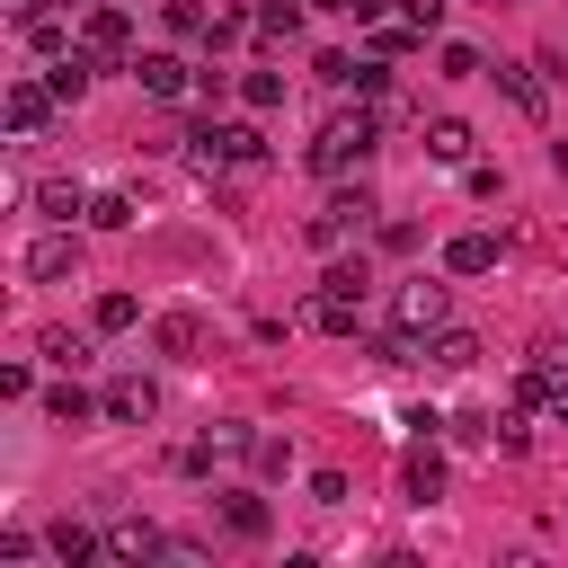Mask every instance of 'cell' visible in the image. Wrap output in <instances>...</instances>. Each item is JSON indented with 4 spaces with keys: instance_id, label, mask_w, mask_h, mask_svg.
<instances>
[{
    "instance_id": "1",
    "label": "cell",
    "mask_w": 568,
    "mask_h": 568,
    "mask_svg": "<svg viewBox=\"0 0 568 568\" xmlns=\"http://www.w3.org/2000/svg\"><path fill=\"white\" fill-rule=\"evenodd\" d=\"M364 151H373V115L355 106V115H328V124H320L311 169H320V178H346V169H364Z\"/></svg>"
},
{
    "instance_id": "2",
    "label": "cell",
    "mask_w": 568,
    "mask_h": 568,
    "mask_svg": "<svg viewBox=\"0 0 568 568\" xmlns=\"http://www.w3.org/2000/svg\"><path fill=\"white\" fill-rule=\"evenodd\" d=\"M364 284H373L364 266H328V275H320V302H311V320H320L328 337H355V328H364Z\"/></svg>"
},
{
    "instance_id": "3",
    "label": "cell",
    "mask_w": 568,
    "mask_h": 568,
    "mask_svg": "<svg viewBox=\"0 0 568 568\" xmlns=\"http://www.w3.org/2000/svg\"><path fill=\"white\" fill-rule=\"evenodd\" d=\"M186 151H195V169H248V160H266L257 124H195Z\"/></svg>"
},
{
    "instance_id": "4",
    "label": "cell",
    "mask_w": 568,
    "mask_h": 568,
    "mask_svg": "<svg viewBox=\"0 0 568 568\" xmlns=\"http://www.w3.org/2000/svg\"><path fill=\"white\" fill-rule=\"evenodd\" d=\"M364 222H373V195H364V186H337V195L311 213V240H320V248H337V240H346V231H364Z\"/></svg>"
},
{
    "instance_id": "5",
    "label": "cell",
    "mask_w": 568,
    "mask_h": 568,
    "mask_svg": "<svg viewBox=\"0 0 568 568\" xmlns=\"http://www.w3.org/2000/svg\"><path fill=\"white\" fill-rule=\"evenodd\" d=\"M124 36H133V27H124V9H115V0H98V9H80V53H98V62H115V53H124Z\"/></svg>"
},
{
    "instance_id": "6",
    "label": "cell",
    "mask_w": 568,
    "mask_h": 568,
    "mask_svg": "<svg viewBox=\"0 0 568 568\" xmlns=\"http://www.w3.org/2000/svg\"><path fill=\"white\" fill-rule=\"evenodd\" d=\"M71 266H80V240H71V222H62V231H44V240L27 248V275H36V284H62Z\"/></svg>"
},
{
    "instance_id": "7",
    "label": "cell",
    "mask_w": 568,
    "mask_h": 568,
    "mask_svg": "<svg viewBox=\"0 0 568 568\" xmlns=\"http://www.w3.org/2000/svg\"><path fill=\"white\" fill-rule=\"evenodd\" d=\"M390 311H399V328H408V337H417V328H444V284H435V275H417V284H399V302H390Z\"/></svg>"
},
{
    "instance_id": "8",
    "label": "cell",
    "mask_w": 568,
    "mask_h": 568,
    "mask_svg": "<svg viewBox=\"0 0 568 568\" xmlns=\"http://www.w3.org/2000/svg\"><path fill=\"white\" fill-rule=\"evenodd\" d=\"M151 408H160V390H151L142 373H124V382H106V417H115V426H142Z\"/></svg>"
},
{
    "instance_id": "9",
    "label": "cell",
    "mask_w": 568,
    "mask_h": 568,
    "mask_svg": "<svg viewBox=\"0 0 568 568\" xmlns=\"http://www.w3.org/2000/svg\"><path fill=\"white\" fill-rule=\"evenodd\" d=\"M222 524H231V541H266V497H248V488H222Z\"/></svg>"
},
{
    "instance_id": "10",
    "label": "cell",
    "mask_w": 568,
    "mask_h": 568,
    "mask_svg": "<svg viewBox=\"0 0 568 568\" xmlns=\"http://www.w3.org/2000/svg\"><path fill=\"white\" fill-rule=\"evenodd\" d=\"M133 80H142L151 98H186V89H195V71H186L178 53H142V71H133Z\"/></svg>"
},
{
    "instance_id": "11",
    "label": "cell",
    "mask_w": 568,
    "mask_h": 568,
    "mask_svg": "<svg viewBox=\"0 0 568 568\" xmlns=\"http://www.w3.org/2000/svg\"><path fill=\"white\" fill-rule=\"evenodd\" d=\"M44 115H53V80H44V89L18 80V89H9V133H44Z\"/></svg>"
},
{
    "instance_id": "12",
    "label": "cell",
    "mask_w": 568,
    "mask_h": 568,
    "mask_svg": "<svg viewBox=\"0 0 568 568\" xmlns=\"http://www.w3.org/2000/svg\"><path fill=\"white\" fill-rule=\"evenodd\" d=\"M169 532L160 524H106V559H160Z\"/></svg>"
},
{
    "instance_id": "13",
    "label": "cell",
    "mask_w": 568,
    "mask_h": 568,
    "mask_svg": "<svg viewBox=\"0 0 568 568\" xmlns=\"http://www.w3.org/2000/svg\"><path fill=\"white\" fill-rule=\"evenodd\" d=\"M399 488H408V506H435V497H444V462H435V453H408V462H399Z\"/></svg>"
},
{
    "instance_id": "14",
    "label": "cell",
    "mask_w": 568,
    "mask_h": 568,
    "mask_svg": "<svg viewBox=\"0 0 568 568\" xmlns=\"http://www.w3.org/2000/svg\"><path fill=\"white\" fill-rule=\"evenodd\" d=\"M444 266H453V275H488V266H497V240H488V231H462V240L444 248Z\"/></svg>"
},
{
    "instance_id": "15",
    "label": "cell",
    "mask_w": 568,
    "mask_h": 568,
    "mask_svg": "<svg viewBox=\"0 0 568 568\" xmlns=\"http://www.w3.org/2000/svg\"><path fill=\"white\" fill-rule=\"evenodd\" d=\"M426 364H444V373H470V364H479V337H470V328H435Z\"/></svg>"
},
{
    "instance_id": "16",
    "label": "cell",
    "mask_w": 568,
    "mask_h": 568,
    "mask_svg": "<svg viewBox=\"0 0 568 568\" xmlns=\"http://www.w3.org/2000/svg\"><path fill=\"white\" fill-rule=\"evenodd\" d=\"M98 408H106V399H89L80 382H62V390H44V417H53V426H89Z\"/></svg>"
},
{
    "instance_id": "17",
    "label": "cell",
    "mask_w": 568,
    "mask_h": 568,
    "mask_svg": "<svg viewBox=\"0 0 568 568\" xmlns=\"http://www.w3.org/2000/svg\"><path fill=\"white\" fill-rule=\"evenodd\" d=\"M426 160H470V124L462 115H435L426 124Z\"/></svg>"
},
{
    "instance_id": "18",
    "label": "cell",
    "mask_w": 568,
    "mask_h": 568,
    "mask_svg": "<svg viewBox=\"0 0 568 568\" xmlns=\"http://www.w3.org/2000/svg\"><path fill=\"white\" fill-rule=\"evenodd\" d=\"M36 213H44V222H71V213H89V195H80L71 178H44V186H36Z\"/></svg>"
},
{
    "instance_id": "19",
    "label": "cell",
    "mask_w": 568,
    "mask_h": 568,
    "mask_svg": "<svg viewBox=\"0 0 568 568\" xmlns=\"http://www.w3.org/2000/svg\"><path fill=\"white\" fill-rule=\"evenodd\" d=\"M44 541H53V559H62V568H80V559H106V541H98V532H80V524H53Z\"/></svg>"
},
{
    "instance_id": "20",
    "label": "cell",
    "mask_w": 568,
    "mask_h": 568,
    "mask_svg": "<svg viewBox=\"0 0 568 568\" xmlns=\"http://www.w3.org/2000/svg\"><path fill=\"white\" fill-rule=\"evenodd\" d=\"M497 89H506V98H515L524 115H541V80H532L524 62H497Z\"/></svg>"
},
{
    "instance_id": "21",
    "label": "cell",
    "mask_w": 568,
    "mask_h": 568,
    "mask_svg": "<svg viewBox=\"0 0 568 568\" xmlns=\"http://www.w3.org/2000/svg\"><path fill=\"white\" fill-rule=\"evenodd\" d=\"M36 346H44V364H62V373H80V364H89V337H71V328H44Z\"/></svg>"
},
{
    "instance_id": "22",
    "label": "cell",
    "mask_w": 568,
    "mask_h": 568,
    "mask_svg": "<svg viewBox=\"0 0 568 568\" xmlns=\"http://www.w3.org/2000/svg\"><path fill=\"white\" fill-rule=\"evenodd\" d=\"M453 444H462V453H497V417H488V408L453 417Z\"/></svg>"
},
{
    "instance_id": "23",
    "label": "cell",
    "mask_w": 568,
    "mask_h": 568,
    "mask_svg": "<svg viewBox=\"0 0 568 568\" xmlns=\"http://www.w3.org/2000/svg\"><path fill=\"white\" fill-rule=\"evenodd\" d=\"M257 36H266V44L302 36V9H293V0H266V9H257Z\"/></svg>"
},
{
    "instance_id": "24",
    "label": "cell",
    "mask_w": 568,
    "mask_h": 568,
    "mask_svg": "<svg viewBox=\"0 0 568 568\" xmlns=\"http://www.w3.org/2000/svg\"><path fill=\"white\" fill-rule=\"evenodd\" d=\"M89 320L115 337V328H133V320H142V302H133V293H98V311H89Z\"/></svg>"
},
{
    "instance_id": "25",
    "label": "cell",
    "mask_w": 568,
    "mask_h": 568,
    "mask_svg": "<svg viewBox=\"0 0 568 568\" xmlns=\"http://www.w3.org/2000/svg\"><path fill=\"white\" fill-rule=\"evenodd\" d=\"M151 337H160V355H178V364L195 355V320H186V311H169V320H160Z\"/></svg>"
},
{
    "instance_id": "26",
    "label": "cell",
    "mask_w": 568,
    "mask_h": 568,
    "mask_svg": "<svg viewBox=\"0 0 568 568\" xmlns=\"http://www.w3.org/2000/svg\"><path fill=\"white\" fill-rule=\"evenodd\" d=\"M89 62H98V53H62V62H53V98H80V89H89Z\"/></svg>"
},
{
    "instance_id": "27",
    "label": "cell",
    "mask_w": 568,
    "mask_h": 568,
    "mask_svg": "<svg viewBox=\"0 0 568 568\" xmlns=\"http://www.w3.org/2000/svg\"><path fill=\"white\" fill-rule=\"evenodd\" d=\"M240 98H248L257 115H266V106H284V71H248V80H240Z\"/></svg>"
},
{
    "instance_id": "28",
    "label": "cell",
    "mask_w": 568,
    "mask_h": 568,
    "mask_svg": "<svg viewBox=\"0 0 568 568\" xmlns=\"http://www.w3.org/2000/svg\"><path fill=\"white\" fill-rule=\"evenodd\" d=\"M89 222H98V231H124V222H133V195H89Z\"/></svg>"
},
{
    "instance_id": "29",
    "label": "cell",
    "mask_w": 568,
    "mask_h": 568,
    "mask_svg": "<svg viewBox=\"0 0 568 568\" xmlns=\"http://www.w3.org/2000/svg\"><path fill=\"white\" fill-rule=\"evenodd\" d=\"M169 36H213V18L195 0H169Z\"/></svg>"
},
{
    "instance_id": "30",
    "label": "cell",
    "mask_w": 568,
    "mask_h": 568,
    "mask_svg": "<svg viewBox=\"0 0 568 568\" xmlns=\"http://www.w3.org/2000/svg\"><path fill=\"white\" fill-rule=\"evenodd\" d=\"M311 497H320V506H346L355 488H346V470H311Z\"/></svg>"
},
{
    "instance_id": "31",
    "label": "cell",
    "mask_w": 568,
    "mask_h": 568,
    "mask_svg": "<svg viewBox=\"0 0 568 568\" xmlns=\"http://www.w3.org/2000/svg\"><path fill=\"white\" fill-rule=\"evenodd\" d=\"M399 18H408L417 36H435V27H444V0H399Z\"/></svg>"
},
{
    "instance_id": "32",
    "label": "cell",
    "mask_w": 568,
    "mask_h": 568,
    "mask_svg": "<svg viewBox=\"0 0 568 568\" xmlns=\"http://www.w3.org/2000/svg\"><path fill=\"white\" fill-rule=\"evenodd\" d=\"M435 62H444V80H470V71H479V53H470V44H444Z\"/></svg>"
},
{
    "instance_id": "33",
    "label": "cell",
    "mask_w": 568,
    "mask_h": 568,
    "mask_svg": "<svg viewBox=\"0 0 568 568\" xmlns=\"http://www.w3.org/2000/svg\"><path fill=\"white\" fill-rule=\"evenodd\" d=\"M550 417H559V426H568V382H559V390H550Z\"/></svg>"
},
{
    "instance_id": "34",
    "label": "cell",
    "mask_w": 568,
    "mask_h": 568,
    "mask_svg": "<svg viewBox=\"0 0 568 568\" xmlns=\"http://www.w3.org/2000/svg\"><path fill=\"white\" fill-rule=\"evenodd\" d=\"M311 9H337V18H355V0H311Z\"/></svg>"
},
{
    "instance_id": "35",
    "label": "cell",
    "mask_w": 568,
    "mask_h": 568,
    "mask_svg": "<svg viewBox=\"0 0 568 568\" xmlns=\"http://www.w3.org/2000/svg\"><path fill=\"white\" fill-rule=\"evenodd\" d=\"M9 9H18V18H36V9H44V0H9Z\"/></svg>"
},
{
    "instance_id": "36",
    "label": "cell",
    "mask_w": 568,
    "mask_h": 568,
    "mask_svg": "<svg viewBox=\"0 0 568 568\" xmlns=\"http://www.w3.org/2000/svg\"><path fill=\"white\" fill-rule=\"evenodd\" d=\"M71 9H98V0H71Z\"/></svg>"
}]
</instances>
